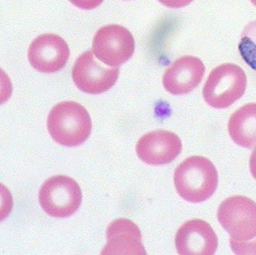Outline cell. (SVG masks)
Wrapping results in <instances>:
<instances>
[{
  "mask_svg": "<svg viewBox=\"0 0 256 255\" xmlns=\"http://www.w3.org/2000/svg\"><path fill=\"white\" fill-rule=\"evenodd\" d=\"M174 182L180 196L188 202L199 204L210 198L216 191L218 172L206 158L192 156L176 168Z\"/></svg>",
  "mask_w": 256,
  "mask_h": 255,
  "instance_id": "1",
  "label": "cell"
},
{
  "mask_svg": "<svg viewBox=\"0 0 256 255\" xmlns=\"http://www.w3.org/2000/svg\"><path fill=\"white\" fill-rule=\"evenodd\" d=\"M47 124L52 139L66 146L84 144L92 130V121L86 110L72 101L54 106L49 114Z\"/></svg>",
  "mask_w": 256,
  "mask_h": 255,
  "instance_id": "2",
  "label": "cell"
},
{
  "mask_svg": "<svg viewBox=\"0 0 256 255\" xmlns=\"http://www.w3.org/2000/svg\"><path fill=\"white\" fill-rule=\"evenodd\" d=\"M246 86L247 77L242 68L230 63L222 64L210 73L202 96L208 105L224 109L244 95Z\"/></svg>",
  "mask_w": 256,
  "mask_h": 255,
  "instance_id": "3",
  "label": "cell"
},
{
  "mask_svg": "<svg viewBox=\"0 0 256 255\" xmlns=\"http://www.w3.org/2000/svg\"><path fill=\"white\" fill-rule=\"evenodd\" d=\"M81 188L72 178L53 176L42 184L39 202L48 215L66 218L74 214L81 205Z\"/></svg>",
  "mask_w": 256,
  "mask_h": 255,
  "instance_id": "4",
  "label": "cell"
},
{
  "mask_svg": "<svg viewBox=\"0 0 256 255\" xmlns=\"http://www.w3.org/2000/svg\"><path fill=\"white\" fill-rule=\"evenodd\" d=\"M218 218L232 239L250 242L256 238V204L250 198H226L218 208Z\"/></svg>",
  "mask_w": 256,
  "mask_h": 255,
  "instance_id": "5",
  "label": "cell"
},
{
  "mask_svg": "<svg viewBox=\"0 0 256 255\" xmlns=\"http://www.w3.org/2000/svg\"><path fill=\"white\" fill-rule=\"evenodd\" d=\"M134 48L133 35L120 25L102 26L92 40L94 56L109 67L118 68L124 64L133 56Z\"/></svg>",
  "mask_w": 256,
  "mask_h": 255,
  "instance_id": "6",
  "label": "cell"
},
{
  "mask_svg": "<svg viewBox=\"0 0 256 255\" xmlns=\"http://www.w3.org/2000/svg\"><path fill=\"white\" fill-rule=\"evenodd\" d=\"M72 80L78 90L88 94H104L119 78L118 68L105 67L96 60L92 50L82 54L72 68Z\"/></svg>",
  "mask_w": 256,
  "mask_h": 255,
  "instance_id": "7",
  "label": "cell"
},
{
  "mask_svg": "<svg viewBox=\"0 0 256 255\" xmlns=\"http://www.w3.org/2000/svg\"><path fill=\"white\" fill-rule=\"evenodd\" d=\"M70 48L58 35L45 34L33 40L28 50V59L40 72L56 73L66 66L70 58Z\"/></svg>",
  "mask_w": 256,
  "mask_h": 255,
  "instance_id": "8",
  "label": "cell"
},
{
  "mask_svg": "<svg viewBox=\"0 0 256 255\" xmlns=\"http://www.w3.org/2000/svg\"><path fill=\"white\" fill-rule=\"evenodd\" d=\"M182 148V142L176 134L156 130L140 138L136 145V152L146 164L162 166L175 160Z\"/></svg>",
  "mask_w": 256,
  "mask_h": 255,
  "instance_id": "9",
  "label": "cell"
},
{
  "mask_svg": "<svg viewBox=\"0 0 256 255\" xmlns=\"http://www.w3.org/2000/svg\"><path fill=\"white\" fill-rule=\"evenodd\" d=\"M205 71L204 64L200 59L184 56L166 70L163 74V86L172 95H186L199 86Z\"/></svg>",
  "mask_w": 256,
  "mask_h": 255,
  "instance_id": "10",
  "label": "cell"
},
{
  "mask_svg": "<svg viewBox=\"0 0 256 255\" xmlns=\"http://www.w3.org/2000/svg\"><path fill=\"white\" fill-rule=\"evenodd\" d=\"M180 254H214L218 248V236L209 224L192 220L178 229L175 239Z\"/></svg>",
  "mask_w": 256,
  "mask_h": 255,
  "instance_id": "11",
  "label": "cell"
},
{
  "mask_svg": "<svg viewBox=\"0 0 256 255\" xmlns=\"http://www.w3.org/2000/svg\"><path fill=\"white\" fill-rule=\"evenodd\" d=\"M108 244L102 254H146L140 229L130 220L112 221L106 229Z\"/></svg>",
  "mask_w": 256,
  "mask_h": 255,
  "instance_id": "12",
  "label": "cell"
},
{
  "mask_svg": "<svg viewBox=\"0 0 256 255\" xmlns=\"http://www.w3.org/2000/svg\"><path fill=\"white\" fill-rule=\"evenodd\" d=\"M228 133L239 146L252 148L256 144V104H246L232 114Z\"/></svg>",
  "mask_w": 256,
  "mask_h": 255,
  "instance_id": "13",
  "label": "cell"
},
{
  "mask_svg": "<svg viewBox=\"0 0 256 255\" xmlns=\"http://www.w3.org/2000/svg\"><path fill=\"white\" fill-rule=\"evenodd\" d=\"M238 50L244 62L256 72V20L244 28L240 36Z\"/></svg>",
  "mask_w": 256,
  "mask_h": 255,
  "instance_id": "14",
  "label": "cell"
},
{
  "mask_svg": "<svg viewBox=\"0 0 256 255\" xmlns=\"http://www.w3.org/2000/svg\"><path fill=\"white\" fill-rule=\"evenodd\" d=\"M232 252L237 254H256V238L250 242H238L230 239Z\"/></svg>",
  "mask_w": 256,
  "mask_h": 255,
  "instance_id": "15",
  "label": "cell"
},
{
  "mask_svg": "<svg viewBox=\"0 0 256 255\" xmlns=\"http://www.w3.org/2000/svg\"><path fill=\"white\" fill-rule=\"evenodd\" d=\"M70 1L76 6L78 7L80 9L86 10L95 9L104 2V0H70Z\"/></svg>",
  "mask_w": 256,
  "mask_h": 255,
  "instance_id": "16",
  "label": "cell"
},
{
  "mask_svg": "<svg viewBox=\"0 0 256 255\" xmlns=\"http://www.w3.org/2000/svg\"><path fill=\"white\" fill-rule=\"evenodd\" d=\"M162 5L172 8V9H178L182 7L186 6L190 4L194 0H158Z\"/></svg>",
  "mask_w": 256,
  "mask_h": 255,
  "instance_id": "17",
  "label": "cell"
},
{
  "mask_svg": "<svg viewBox=\"0 0 256 255\" xmlns=\"http://www.w3.org/2000/svg\"><path fill=\"white\" fill-rule=\"evenodd\" d=\"M250 166L252 174L256 180V148L253 150L251 157H250Z\"/></svg>",
  "mask_w": 256,
  "mask_h": 255,
  "instance_id": "18",
  "label": "cell"
},
{
  "mask_svg": "<svg viewBox=\"0 0 256 255\" xmlns=\"http://www.w3.org/2000/svg\"><path fill=\"white\" fill-rule=\"evenodd\" d=\"M251 2H252L253 5L256 6V0H251Z\"/></svg>",
  "mask_w": 256,
  "mask_h": 255,
  "instance_id": "19",
  "label": "cell"
}]
</instances>
